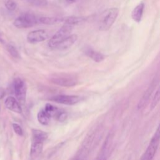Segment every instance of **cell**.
<instances>
[{
	"label": "cell",
	"instance_id": "6da1fadb",
	"mask_svg": "<svg viewBox=\"0 0 160 160\" xmlns=\"http://www.w3.org/2000/svg\"><path fill=\"white\" fill-rule=\"evenodd\" d=\"M32 143L30 149V156L32 158L38 157L42 154L44 141L48 138L46 133L38 130L32 131Z\"/></svg>",
	"mask_w": 160,
	"mask_h": 160
},
{
	"label": "cell",
	"instance_id": "7a4b0ae2",
	"mask_svg": "<svg viewBox=\"0 0 160 160\" xmlns=\"http://www.w3.org/2000/svg\"><path fill=\"white\" fill-rule=\"evenodd\" d=\"M119 14V10L117 8H112L106 10L103 14L99 24V30L106 31L110 29Z\"/></svg>",
	"mask_w": 160,
	"mask_h": 160
},
{
	"label": "cell",
	"instance_id": "3957f363",
	"mask_svg": "<svg viewBox=\"0 0 160 160\" xmlns=\"http://www.w3.org/2000/svg\"><path fill=\"white\" fill-rule=\"evenodd\" d=\"M73 29V26L64 24V25L51 37L48 42V46L51 48H56L62 41L70 35Z\"/></svg>",
	"mask_w": 160,
	"mask_h": 160
},
{
	"label": "cell",
	"instance_id": "277c9868",
	"mask_svg": "<svg viewBox=\"0 0 160 160\" xmlns=\"http://www.w3.org/2000/svg\"><path fill=\"white\" fill-rule=\"evenodd\" d=\"M160 141L159 127L157 128L144 154L140 160H152L157 153Z\"/></svg>",
	"mask_w": 160,
	"mask_h": 160
},
{
	"label": "cell",
	"instance_id": "5b68a950",
	"mask_svg": "<svg viewBox=\"0 0 160 160\" xmlns=\"http://www.w3.org/2000/svg\"><path fill=\"white\" fill-rule=\"evenodd\" d=\"M38 21V20L33 15L25 13L16 18L13 24L18 28H28L35 26Z\"/></svg>",
	"mask_w": 160,
	"mask_h": 160
},
{
	"label": "cell",
	"instance_id": "8992f818",
	"mask_svg": "<svg viewBox=\"0 0 160 160\" xmlns=\"http://www.w3.org/2000/svg\"><path fill=\"white\" fill-rule=\"evenodd\" d=\"M14 91L15 96L19 104H24L26 101L27 88L24 81L20 78H16L14 81Z\"/></svg>",
	"mask_w": 160,
	"mask_h": 160
},
{
	"label": "cell",
	"instance_id": "52a82bcc",
	"mask_svg": "<svg viewBox=\"0 0 160 160\" xmlns=\"http://www.w3.org/2000/svg\"><path fill=\"white\" fill-rule=\"evenodd\" d=\"M49 38V34L45 30H37L30 32L27 35V41L30 43L35 44L43 42Z\"/></svg>",
	"mask_w": 160,
	"mask_h": 160
},
{
	"label": "cell",
	"instance_id": "ba28073f",
	"mask_svg": "<svg viewBox=\"0 0 160 160\" xmlns=\"http://www.w3.org/2000/svg\"><path fill=\"white\" fill-rule=\"evenodd\" d=\"M81 98L79 96L64 95H57L51 98V100L53 101L65 105H73L77 104L81 101Z\"/></svg>",
	"mask_w": 160,
	"mask_h": 160
},
{
	"label": "cell",
	"instance_id": "9c48e42d",
	"mask_svg": "<svg viewBox=\"0 0 160 160\" xmlns=\"http://www.w3.org/2000/svg\"><path fill=\"white\" fill-rule=\"evenodd\" d=\"M157 83H158V81L157 79L154 78L152 82H151V84L150 85L148 88V89H146V91L145 92L144 95H143L141 100L139 102V103L138 105V108L139 109L143 108L147 105L148 102L150 100V97L151 96V95H152V94L154 91L156 87H157Z\"/></svg>",
	"mask_w": 160,
	"mask_h": 160
},
{
	"label": "cell",
	"instance_id": "30bf717a",
	"mask_svg": "<svg viewBox=\"0 0 160 160\" xmlns=\"http://www.w3.org/2000/svg\"><path fill=\"white\" fill-rule=\"evenodd\" d=\"M51 81L53 83L64 87H72L77 83V80L76 79L67 77L53 78L51 80Z\"/></svg>",
	"mask_w": 160,
	"mask_h": 160
},
{
	"label": "cell",
	"instance_id": "8fae6325",
	"mask_svg": "<svg viewBox=\"0 0 160 160\" xmlns=\"http://www.w3.org/2000/svg\"><path fill=\"white\" fill-rule=\"evenodd\" d=\"M5 105L6 108L11 112L19 114L22 113V108L19 103L13 96L8 97L5 100Z\"/></svg>",
	"mask_w": 160,
	"mask_h": 160
},
{
	"label": "cell",
	"instance_id": "7c38bea8",
	"mask_svg": "<svg viewBox=\"0 0 160 160\" xmlns=\"http://www.w3.org/2000/svg\"><path fill=\"white\" fill-rule=\"evenodd\" d=\"M78 38V36L76 34L70 35L68 36L66 38H65L62 41L58 46H56V49L59 50H65L71 48L73 45L75 44Z\"/></svg>",
	"mask_w": 160,
	"mask_h": 160
},
{
	"label": "cell",
	"instance_id": "4fadbf2b",
	"mask_svg": "<svg viewBox=\"0 0 160 160\" xmlns=\"http://www.w3.org/2000/svg\"><path fill=\"white\" fill-rule=\"evenodd\" d=\"M86 55L96 63L102 62L105 59V56L102 53L93 50L91 48H87L85 51Z\"/></svg>",
	"mask_w": 160,
	"mask_h": 160
},
{
	"label": "cell",
	"instance_id": "5bb4252c",
	"mask_svg": "<svg viewBox=\"0 0 160 160\" xmlns=\"http://www.w3.org/2000/svg\"><path fill=\"white\" fill-rule=\"evenodd\" d=\"M144 8L145 5L143 3L139 4L138 5L134 8L132 13H131V17H132L134 21H136V23H139L141 21Z\"/></svg>",
	"mask_w": 160,
	"mask_h": 160
},
{
	"label": "cell",
	"instance_id": "9a60e30c",
	"mask_svg": "<svg viewBox=\"0 0 160 160\" xmlns=\"http://www.w3.org/2000/svg\"><path fill=\"white\" fill-rule=\"evenodd\" d=\"M38 21L42 24H47V25H53V24H58L63 23V18L58 17H41L39 18Z\"/></svg>",
	"mask_w": 160,
	"mask_h": 160
},
{
	"label": "cell",
	"instance_id": "2e32d148",
	"mask_svg": "<svg viewBox=\"0 0 160 160\" xmlns=\"http://www.w3.org/2000/svg\"><path fill=\"white\" fill-rule=\"evenodd\" d=\"M85 19L83 17H78V16H69V17L63 18V23L68 25L74 26L83 23Z\"/></svg>",
	"mask_w": 160,
	"mask_h": 160
},
{
	"label": "cell",
	"instance_id": "e0dca14e",
	"mask_svg": "<svg viewBox=\"0 0 160 160\" xmlns=\"http://www.w3.org/2000/svg\"><path fill=\"white\" fill-rule=\"evenodd\" d=\"M37 118H38L39 123L42 125H48L51 120L43 108H42L38 112V115H37Z\"/></svg>",
	"mask_w": 160,
	"mask_h": 160
},
{
	"label": "cell",
	"instance_id": "ac0fdd59",
	"mask_svg": "<svg viewBox=\"0 0 160 160\" xmlns=\"http://www.w3.org/2000/svg\"><path fill=\"white\" fill-rule=\"evenodd\" d=\"M109 145V141L108 139V140L106 141V143H105L103 146L102 149L101 150V151L95 160H107L108 150H109V147H108Z\"/></svg>",
	"mask_w": 160,
	"mask_h": 160
},
{
	"label": "cell",
	"instance_id": "d6986e66",
	"mask_svg": "<svg viewBox=\"0 0 160 160\" xmlns=\"http://www.w3.org/2000/svg\"><path fill=\"white\" fill-rule=\"evenodd\" d=\"M159 98H160V93H159V89L158 88L157 91L155 92L152 101L150 105V110L151 111L153 110L156 106H157V105L158 104V103L159 101Z\"/></svg>",
	"mask_w": 160,
	"mask_h": 160
},
{
	"label": "cell",
	"instance_id": "ffe728a7",
	"mask_svg": "<svg viewBox=\"0 0 160 160\" xmlns=\"http://www.w3.org/2000/svg\"><path fill=\"white\" fill-rule=\"evenodd\" d=\"M28 1L31 5L38 7L46 6L48 5L47 0H28Z\"/></svg>",
	"mask_w": 160,
	"mask_h": 160
},
{
	"label": "cell",
	"instance_id": "44dd1931",
	"mask_svg": "<svg viewBox=\"0 0 160 160\" xmlns=\"http://www.w3.org/2000/svg\"><path fill=\"white\" fill-rule=\"evenodd\" d=\"M5 7L8 10L14 11L17 7V5L13 0H6L5 2Z\"/></svg>",
	"mask_w": 160,
	"mask_h": 160
},
{
	"label": "cell",
	"instance_id": "7402d4cb",
	"mask_svg": "<svg viewBox=\"0 0 160 160\" xmlns=\"http://www.w3.org/2000/svg\"><path fill=\"white\" fill-rule=\"evenodd\" d=\"M7 49H8V51H9V53L11 55V56H13V57H15V58H19V53L15 46L9 44L7 46Z\"/></svg>",
	"mask_w": 160,
	"mask_h": 160
},
{
	"label": "cell",
	"instance_id": "603a6c76",
	"mask_svg": "<svg viewBox=\"0 0 160 160\" xmlns=\"http://www.w3.org/2000/svg\"><path fill=\"white\" fill-rule=\"evenodd\" d=\"M12 126H13V130L16 134L19 135V136H23V130H22L21 126H20L19 125L16 124V123H13V125H12Z\"/></svg>",
	"mask_w": 160,
	"mask_h": 160
},
{
	"label": "cell",
	"instance_id": "cb8c5ba5",
	"mask_svg": "<svg viewBox=\"0 0 160 160\" xmlns=\"http://www.w3.org/2000/svg\"><path fill=\"white\" fill-rule=\"evenodd\" d=\"M77 1V0H67V1L69 3H75Z\"/></svg>",
	"mask_w": 160,
	"mask_h": 160
},
{
	"label": "cell",
	"instance_id": "d4e9b609",
	"mask_svg": "<svg viewBox=\"0 0 160 160\" xmlns=\"http://www.w3.org/2000/svg\"><path fill=\"white\" fill-rule=\"evenodd\" d=\"M73 160H80L78 158H75V159H73Z\"/></svg>",
	"mask_w": 160,
	"mask_h": 160
}]
</instances>
